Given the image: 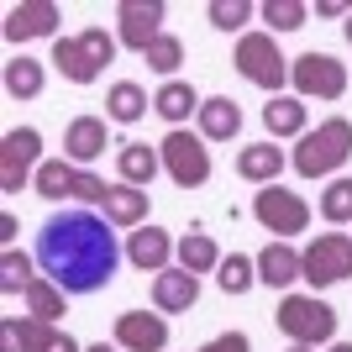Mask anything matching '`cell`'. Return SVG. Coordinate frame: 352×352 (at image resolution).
Segmentation results:
<instances>
[{
    "label": "cell",
    "instance_id": "obj_36",
    "mask_svg": "<svg viewBox=\"0 0 352 352\" xmlns=\"http://www.w3.org/2000/svg\"><path fill=\"white\" fill-rule=\"evenodd\" d=\"M105 190H111L105 179H95L89 168H79V179H74V200H85V206H100V200H105Z\"/></svg>",
    "mask_w": 352,
    "mask_h": 352
},
{
    "label": "cell",
    "instance_id": "obj_1",
    "mask_svg": "<svg viewBox=\"0 0 352 352\" xmlns=\"http://www.w3.org/2000/svg\"><path fill=\"white\" fill-rule=\"evenodd\" d=\"M37 268L58 284L63 294H95L116 279L121 248L111 221L95 210H58L37 232Z\"/></svg>",
    "mask_w": 352,
    "mask_h": 352
},
{
    "label": "cell",
    "instance_id": "obj_18",
    "mask_svg": "<svg viewBox=\"0 0 352 352\" xmlns=\"http://www.w3.org/2000/svg\"><path fill=\"white\" fill-rule=\"evenodd\" d=\"M100 216L111 226H147V190L137 184H111L100 200Z\"/></svg>",
    "mask_w": 352,
    "mask_h": 352
},
{
    "label": "cell",
    "instance_id": "obj_28",
    "mask_svg": "<svg viewBox=\"0 0 352 352\" xmlns=\"http://www.w3.org/2000/svg\"><path fill=\"white\" fill-rule=\"evenodd\" d=\"M74 179H79V168L69 158H47L37 168V179H32V190L43 195V200H74Z\"/></svg>",
    "mask_w": 352,
    "mask_h": 352
},
{
    "label": "cell",
    "instance_id": "obj_21",
    "mask_svg": "<svg viewBox=\"0 0 352 352\" xmlns=\"http://www.w3.org/2000/svg\"><path fill=\"white\" fill-rule=\"evenodd\" d=\"M294 279H300V252H294L289 242H268V248L258 252V284H268V289H289Z\"/></svg>",
    "mask_w": 352,
    "mask_h": 352
},
{
    "label": "cell",
    "instance_id": "obj_41",
    "mask_svg": "<svg viewBox=\"0 0 352 352\" xmlns=\"http://www.w3.org/2000/svg\"><path fill=\"white\" fill-rule=\"evenodd\" d=\"M85 352H121L116 342H111V347H105V342H95V347H85Z\"/></svg>",
    "mask_w": 352,
    "mask_h": 352
},
{
    "label": "cell",
    "instance_id": "obj_19",
    "mask_svg": "<svg viewBox=\"0 0 352 352\" xmlns=\"http://www.w3.org/2000/svg\"><path fill=\"white\" fill-rule=\"evenodd\" d=\"M236 132H242V105H236L232 95H210V100L200 105V137H206V142H232Z\"/></svg>",
    "mask_w": 352,
    "mask_h": 352
},
{
    "label": "cell",
    "instance_id": "obj_42",
    "mask_svg": "<svg viewBox=\"0 0 352 352\" xmlns=\"http://www.w3.org/2000/svg\"><path fill=\"white\" fill-rule=\"evenodd\" d=\"M326 352H352V342H331V347H326Z\"/></svg>",
    "mask_w": 352,
    "mask_h": 352
},
{
    "label": "cell",
    "instance_id": "obj_34",
    "mask_svg": "<svg viewBox=\"0 0 352 352\" xmlns=\"http://www.w3.org/2000/svg\"><path fill=\"white\" fill-rule=\"evenodd\" d=\"M142 58H147V69H153V74H163V79H174V69L184 63V43H179L174 32H163L158 43H153V47L142 53Z\"/></svg>",
    "mask_w": 352,
    "mask_h": 352
},
{
    "label": "cell",
    "instance_id": "obj_29",
    "mask_svg": "<svg viewBox=\"0 0 352 352\" xmlns=\"http://www.w3.org/2000/svg\"><path fill=\"white\" fill-rule=\"evenodd\" d=\"M63 300H69V294L47 279V274H37V279L27 284V316H37V321H47V326L63 316Z\"/></svg>",
    "mask_w": 352,
    "mask_h": 352
},
{
    "label": "cell",
    "instance_id": "obj_20",
    "mask_svg": "<svg viewBox=\"0 0 352 352\" xmlns=\"http://www.w3.org/2000/svg\"><path fill=\"white\" fill-rule=\"evenodd\" d=\"M236 174L248 179V184H279V174H284V147H274V142L242 147V153H236Z\"/></svg>",
    "mask_w": 352,
    "mask_h": 352
},
{
    "label": "cell",
    "instance_id": "obj_3",
    "mask_svg": "<svg viewBox=\"0 0 352 352\" xmlns=\"http://www.w3.org/2000/svg\"><path fill=\"white\" fill-rule=\"evenodd\" d=\"M116 47H121V43H116L105 27H89V32H79V37H58L47 63H53L69 85H95L105 63H116Z\"/></svg>",
    "mask_w": 352,
    "mask_h": 352
},
{
    "label": "cell",
    "instance_id": "obj_22",
    "mask_svg": "<svg viewBox=\"0 0 352 352\" xmlns=\"http://www.w3.org/2000/svg\"><path fill=\"white\" fill-rule=\"evenodd\" d=\"M116 168H121V184L147 190V184L158 179V168H163V153H158V147H147V142H121Z\"/></svg>",
    "mask_w": 352,
    "mask_h": 352
},
{
    "label": "cell",
    "instance_id": "obj_25",
    "mask_svg": "<svg viewBox=\"0 0 352 352\" xmlns=\"http://www.w3.org/2000/svg\"><path fill=\"white\" fill-rule=\"evenodd\" d=\"M147 111H153V100H147L142 85H132V79H116V85H111V95H105V116L111 121L132 126V121H142Z\"/></svg>",
    "mask_w": 352,
    "mask_h": 352
},
{
    "label": "cell",
    "instance_id": "obj_15",
    "mask_svg": "<svg viewBox=\"0 0 352 352\" xmlns=\"http://www.w3.org/2000/svg\"><path fill=\"white\" fill-rule=\"evenodd\" d=\"M168 258H174V236L163 232V226H137L126 236V263L142 268V274H163Z\"/></svg>",
    "mask_w": 352,
    "mask_h": 352
},
{
    "label": "cell",
    "instance_id": "obj_8",
    "mask_svg": "<svg viewBox=\"0 0 352 352\" xmlns=\"http://www.w3.org/2000/svg\"><path fill=\"white\" fill-rule=\"evenodd\" d=\"M43 132L37 126H11V132L0 137V190L16 195L27 190V179H37L43 168Z\"/></svg>",
    "mask_w": 352,
    "mask_h": 352
},
{
    "label": "cell",
    "instance_id": "obj_9",
    "mask_svg": "<svg viewBox=\"0 0 352 352\" xmlns=\"http://www.w3.org/2000/svg\"><path fill=\"white\" fill-rule=\"evenodd\" d=\"M252 216H258L263 232H274V242H289V236H300L310 226V206L284 184H263L252 195Z\"/></svg>",
    "mask_w": 352,
    "mask_h": 352
},
{
    "label": "cell",
    "instance_id": "obj_13",
    "mask_svg": "<svg viewBox=\"0 0 352 352\" xmlns=\"http://www.w3.org/2000/svg\"><path fill=\"white\" fill-rule=\"evenodd\" d=\"M116 347L121 352H163L168 347V321L147 310H121L116 316Z\"/></svg>",
    "mask_w": 352,
    "mask_h": 352
},
{
    "label": "cell",
    "instance_id": "obj_33",
    "mask_svg": "<svg viewBox=\"0 0 352 352\" xmlns=\"http://www.w3.org/2000/svg\"><path fill=\"white\" fill-rule=\"evenodd\" d=\"M321 216L331 221V226H347L352 221V179H331L321 190Z\"/></svg>",
    "mask_w": 352,
    "mask_h": 352
},
{
    "label": "cell",
    "instance_id": "obj_27",
    "mask_svg": "<svg viewBox=\"0 0 352 352\" xmlns=\"http://www.w3.org/2000/svg\"><path fill=\"white\" fill-rule=\"evenodd\" d=\"M179 268H190L195 279H200V274H210V268H221V248L210 242V232L190 226V236L179 242Z\"/></svg>",
    "mask_w": 352,
    "mask_h": 352
},
{
    "label": "cell",
    "instance_id": "obj_5",
    "mask_svg": "<svg viewBox=\"0 0 352 352\" xmlns=\"http://www.w3.org/2000/svg\"><path fill=\"white\" fill-rule=\"evenodd\" d=\"M232 63H236V74H242L248 85L268 89V95H279V89H284V79H289V58L279 53L274 32H242V37H236Z\"/></svg>",
    "mask_w": 352,
    "mask_h": 352
},
{
    "label": "cell",
    "instance_id": "obj_40",
    "mask_svg": "<svg viewBox=\"0 0 352 352\" xmlns=\"http://www.w3.org/2000/svg\"><path fill=\"white\" fill-rule=\"evenodd\" d=\"M316 16H352V11L342 6V0H321V6H316Z\"/></svg>",
    "mask_w": 352,
    "mask_h": 352
},
{
    "label": "cell",
    "instance_id": "obj_14",
    "mask_svg": "<svg viewBox=\"0 0 352 352\" xmlns=\"http://www.w3.org/2000/svg\"><path fill=\"white\" fill-rule=\"evenodd\" d=\"M195 300H200V279H195L190 268H163L158 279H153V305H158V316H184Z\"/></svg>",
    "mask_w": 352,
    "mask_h": 352
},
{
    "label": "cell",
    "instance_id": "obj_17",
    "mask_svg": "<svg viewBox=\"0 0 352 352\" xmlns=\"http://www.w3.org/2000/svg\"><path fill=\"white\" fill-rule=\"evenodd\" d=\"M200 105H206V100H200V95H195V85H184V79H163L158 95H153V111H158L174 132H179L190 116H200Z\"/></svg>",
    "mask_w": 352,
    "mask_h": 352
},
{
    "label": "cell",
    "instance_id": "obj_2",
    "mask_svg": "<svg viewBox=\"0 0 352 352\" xmlns=\"http://www.w3.org/2000/svg\"><path fill=\"white\" fill-rule=\"evenodd\" d=\"M347 158H352V121L347 116H326L316 132L300 137V147H294L289 163H294L300 179H331Z\"/></svg>",
    "mask_w": 352,
    "mask_h": 352
},
{
    "label": "cell",
    "instance_id": "obj_4",
    "mask_svg": "<svg viewBox=\"0 0 352 352\" xmlns=\"http://www.w3.org/2000/svg\"><path fill=\"white\" fill-rule=\"evenodd\" d=\"M274 321L294 347H331V337H337V310L316 294H284Z\"/></svg>",
    "mask_w": 352,
    "mask_h": 352
},
{
    "label": "cell",
    "instance_id": "obj_31",
    "mask_svg": "<svg viewBox=\"0 0 352 352\" xmlns=\"http://www.w3.org/2000/svg\"><path fill=\"white\" fill-rule=\"evenodd\" d=\"M216 284L226 294H248L252 284H258V258H242V252H232V258H221V274Z\"/></svg>",
    "mask_w": 352,
    "mask_h": 352
},
{
    "label": "cell",
    "instance_id": "obj_23",
    "mask_svg": "<svg viewBox=\"0 0 352 352\" xmlns=\"http://www.w3.org/2000/svg\"><path fill=\"white\" fill-rule=\"evenodd\" d=\"M53 326L37 321V316H6L0 321V352H43Z\"/></svg>",
    "mask_w": 352,
    "mask_h": 352
},
{
    "label": "cell",
    "instance_id": "obj_11",
    "mask_svg": "<svg viewBox=\"0 0 352 352\" xmlns=\"http://www.w3.org/2000/svg\"><path fill=\"white\" fill-rule=\"evenodd\" d=\"M163 16H168L163 0H121L116 6V43L132 47V53H147L163 37Z\"/></svg>",
    "mask_w": 352,
    "mask_h": 352
},
{
    "label": "cell",
    "instance_id": "obj_24",
    "mask_svg": "<svg viewBox=\"0 0 352 352\" xmlns=\"http://www.w3.org/2000/svg\"><path fill=\"white\" fill-rule=\"evenodd\" d=\"M263 126L268 137H305V100L300 95H268Z\"/></svg>",
    "mask_w": 352,
    "mask_h": 352
},
{
    "label": "cell",
    "instance_id": "obj_16",
    "mask_svg": "<svg viewBox=\"0 0 352 352\" xmlns=\"http://www.w3.org/2000/svg\"><path fill=\"white\" fill-rule=\"evenodd\" d=\"M111 147V137H105V121L100 116H74L69 132H63V158L74 163V168H85V163H95Z\"/></svg>",
    "mask_w": 352,
    "mask_h": 352
},
{
    "label": "cell",
    "instance_id": "obj_37",
    "mask_svg": "<svg viewBox=\"0 0 352 352\" xmlns=\"http://www.w3.org/2000/svg\"><path fill=\"white\" fill-rule=\"evenodd\" d=\"M200 352H252V342L242 337V331H221V337H210Z\"/></svg>",
    "mask_w": 352,
    "mask_h": 352
},
{
    "label": "cell",
    "instance_id": "obj_7",
    "mask_svg": "<svg viewBox=\"0 0 352 352\" xmlns=\"http://www.w3.org/2000/svg\"><path fill=\"white\" fill-rule=\"evenodd\" d=\"M289 85L300 100H342L347 95V63L310 47V53H300L289 63Z\"/></svg>",
    "mask_w": 352,
    "mask_h": 352
},
{
    "label": "cell",
    "instance_id": "obj_43",
    "mask_svg": "<svg viewBox=\"0 0 352 352\" xmlns=\"http://www.w3.org/2000/svg\"><path fill=\"white\" fill-rule=\"evenodd\" d=\"M342 32H347V43H352V16H347V27H342Z\"/></svg>",
    "mask_w": 352,
    "mask_h": 352
},
{
    "label": "cell",
    "instance_id": "obj_44",
    "mask_svg": "<svg viewBox=\"0 0 352 352\" xmlns=\"http://www.w3.org/2000/svg\"><path fill=\"white\" fill-rule=\"evenodd\" d=\"M289 352H316V347H289Z\"/></svg>",
    "mask_w": 352,
    "mask_h": 352
},
{
    "label": "cell",
    "instance_id": "obj_39",
    "mask_svg": "<svg viewBox=\"0 0 352 352\" xmlns=\"http://www.w3.org/2000/svg\"><path fill=\"white\" fill-rule=\"evenodd\" d=\"M0 242H6V248H16V216H0Z\"/></svg>",
    "mask_w": 352,
    "mask_h": 352
},
{
    "label": "cell",
    "instance_id": "obj_6",
    "mask_svg": "<svg viewBox=\"0 0 352 352\" xmlns=\"http://www.w3.org/2000/svg\"><path fill=\"white\" fill-rule=\"evenodd\" d=\"M300 279L310 289H331V284L352 279V236L347 232H326L300 252Z\"/></svg>",
    "mask_w": 352,
    "mask_h": 352
},
{
    "label": "cell",
    "instance_id": "obj_32",
    "mask_svg": "<svg viewBox=\"0 0 352 352\" xmlns=\"http://www.w3.org/2000/svg\"><path fill=\"white\" fill-rule=\"evenodd\" d=\"M32 279H37V274H32V258L21 248H6V252H0V289H6V294H16V289L27 294Z\"/></svg>",
    "mask_w": 352,
    "mask_h": 352
},
{
    "label": "cell",
    "instance_id": "obj_26",
    "mask_svg": "<svg viewBox=\"0 0 352 352\" xmlns=\"http://www.w3.org/2000/svg\"><path fill=\"white\" fill-rule=\"evenodd\" d=\"M43 85H47V74H43V63H37V58L21 53V58L6 63V95H11V100H37Z\"/></svg>",
    "mask_w": 352,
    "mask_h": 352
},
{
    "label": "cell",
    "instance_id": "obj_38",
    "mask_svg": "<svg viewBox=\"0 0 352 352\" xmlns=\"http://www.w3.org/2000/svg\"><path fill=\"white\" fill-rule=\"evenodd\" d=\"M43 352H79V342L69 337V331H58V326H53V337H47V347Z\"/></svg>",
    "mask_w": 352,
    "mask_h": 352
},
{
    "label": "cell",
    "instance_id": "obj_12",
    "mask_svg": "<svg viewBox=\"0 0 352 352\" xmlns=\"http://www.w3.org/2000/svg\"><path fill=\"white\" fill-rule=\"evenodd\" d=\"M63 21V11L53 6V0H21V6H11L6 11V43H37V37H53ZM58 43V37H53Z\"/></svg>",
    "mask_w": 352,
    "mask_h": 352
},
{
    "label": "cell",
    "instance_id": "obj_35",
    "mask_svg": "<svg viewBox=\"0 0 352 352\" xmlns=\"http://www.w3.org/2000/svg\"><path fill=\"white\" fill-rule=\"evenodd\" d=\"M206 16H210V27H216V32H242L258 11H252L248 0H210Z\"/></svg>",
    "mask_w": 352,
    "mask_h": 352
},
{
    "label": "cell",
    "instance_id": "obj_10",
    "mask_svg": "<svg viewBox=\"0 0 352 352\" xmlns=\"http://www.w3.org/2000/svg\"><path fill=\"white\" fill-rule=\"evenodd\" d=\"M158 153H163V168H168V179H174L179 190H200L210 179V147H206V137H195V132H168L158 142Z\"/></svg>",
    "mask_w": 352,
    "mask_h": 352
},
{
    "label": "cell",
    "instance_id": "obj_30",
    "mask_svg": "<svg viewBox=\"0 0 352 352\" xmlns=\"http://www.w3.org/2000/svg\"><path fill=\"white\" fill-rule=\"evenodd\" d=\"M258 16L268 21V32H300L310 21V6H300V0H263Z\"/></svg>",
    "mask_w": 352,
    "mask_h": 352
}]
</instances>
